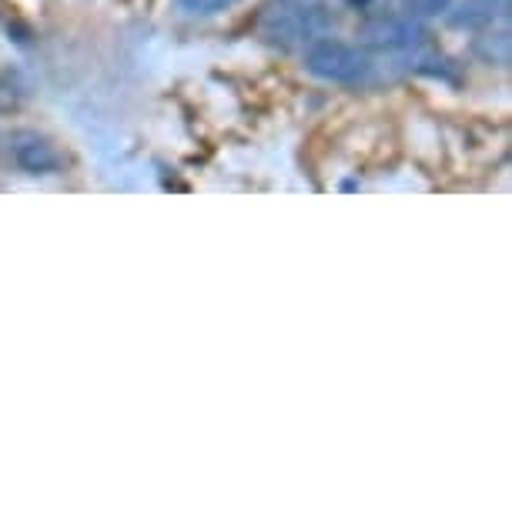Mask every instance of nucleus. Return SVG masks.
Segmentation results:
<instances>
[{"label": "nucleus", "mask_w": 512, "mask_h": 512, "mask_svg": "<svg viewBox=\"0 0 512 512\" xmlns=\"http://www.w3.org/2000/svg\"><path fill=\"white\" fill-rule=\"evenodd\" d=\"M11 158L27 175H61L64 154L61 148L37 131H17L11 138Z\"/></svg>", "instance_id": "3"}, {"label": "nucleus", "mask_w": 512, "mask_h": 512, "mask_svg": "<svg viewBox=\"0 0 512 512\" xmlns=\"http://www.w3.org/2000/svg\"><path fill=\"white\" fill-rule=\"evenodd\" d=\"M425 27H419L412 17H379L365 27V41L379 51H415L425 44Z\"/></svg>", "instance_id": "4"}, {"label": "nucleus", "mask_w": 512, "mask_h": 512, "mask_svg": "<svg viewBox=\"0 0 512 512\" xmlns=\"http://www.w3.org/2000/svg\"><path fill=\"white\" fill-rule=\"evenodd\" d=\"M409 4L419 14H446V11H452V4H456V0H409Z\"/></svg>", "instance_id": "8"}, {"label": "nucleus", "mask_w": 512, "mask_h": 512, "mask_svg": "<svg viewBox=\"0 0 512 512\" xmlns=\"http://www.w3.org/2000/svg\"><path fill=\"white\" fill-rule=\"evenodd\" d=\"M258 31L278 47H302L312 44L322 31V17L302 0H272L258 17Z\"/></svg>", "instance_id": "2"}, {"label": "nucleus", "mask_w": 512, "mask_h": 512, "mask_svg": "<svg viewBox=\"0 0 512 512\" xmlns=\"http://www.w3.org/2000/svg\"><path fill=\"white\" fill-rule=\"evenodd\" d=\"M472 54H476L479 61L489 64V67H509L512 64L509 31H492V27H482V34L472 41Z\"/></svg>", "instance_id": "6"}, {"label": "nucleus", "mask_w": 512, "mask_h": 512, "mask_svg": "<svg viewBox=\"0 0 512 512\" xmlns=\"http://www.w3.org/2000/svg\"><path fill=\"white\" fill-rule=\"evenodd\" d=\"M305 71L328 84H362L372 74V57L369 51L345 41H312L305 51Z\"/></svg>", "instance_id": "1"}, {"label": "nucleus", "mask_w": 512, "mask_h": 512, "mask_svg": "<svg viewBox=\"0 0 512 512\" xmlns=\"http://www.w3.org/2000/svg\"><path fill=\"white\" fill-rule=\"evenodd\" d=\"M175 4L191 17H215V14L231 11V7L241 4V0H175Z\"/></svg>", "instance_id": "7"}, {"label": "nucleus", "mask_w": 512, "mask_h": 512, "mask_svg": "<svg viewBox=\"0 0 512 512\" xmlns=\"http://www.w3.org/2000/svg\"><path fill=\"white\" fill-rule=\"evenodd\" d=\"M512 11V0H462L456 11L449 14L452 27H466V31H482V27H496L506 21Z\"/></svg>", "instance_id": "5"}, {"label": "nucleus", "mask_w": 512, "mask_h": 512, "mask_svg": "<svg viewBox=\"0 0 512 512\" xmlns=\"http://www.w3.org/2000/svg\"><path fill=\"white\" fill-rule=\"evenodd\" d=\"M7 101H11V91H7V88H4V84H0V108H4V104H7Z\"/></svg>", "instance_id": "9"}]
</instances>
